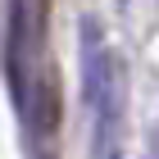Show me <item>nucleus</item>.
<instances>
[{
  "label": "nucleus",
  "instance_id": "f257e3e1",
  "mask_svg": "<svg viewBox=\"0 0 159 159\" xmlns=\"http://www.w3.org/2000/svg\"><path fill=\"white\" fill-rule=\"evenodd\" d=\"M77 64H82V100H86L91 123H96V155L105 159L109 150H118L114 136L123 123V73L91 14L77 18Z\"/></svg>",
  "mask_w": 159,
  "mask_h": 159
},
{
  "label": "nucleus",
  "instance_id": "7ed1b4c3",
  "mask_svg": "<svg viewBox=\"0 0 159 159\" xmlns=\"http://www.w3.org/2000/svg\"><path fill=\"white\" fill-rule=\"evenodd\" d=\"M105 159H123V155H118V150H109V155H105Z\"/></svg>",
  "mask_w": 159,
  "mask_h": 159
},
{
  "label": "nucleus",
  "instance_id": "f03ea898",
  "mask_svg": "<svg viewBox=\"0 0 159 159\" xmlns=\"http://www.w3.org/2000/svg\"><path fill=\"white\" fill-rule=\"evenodd\" d=\"M55 127H59V82H55V73H46L32 86V132L55 136Z\"/></svg>",
  "mask_w": 159,
  "mask_h": 159
}]
</instances>
